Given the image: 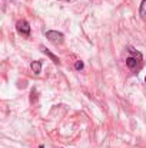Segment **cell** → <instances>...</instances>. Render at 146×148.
<instances>
[{
	"mask_svg": "<svg viewBox=\"0 0 146 148\" xmlns=\"http://www.w3.org/2000/svg\"><path fill=\"white\" fill-rule=\"evenodd\" d=\"M46 38L54 45H62L63 43V33H60L57 30H48L46 32Z\"/></svg>",
	"mask_w": 146,
	"mask_h": 148,
	"instance_id": "cell-1",
	"label": "cell"
},
{
	"mask_svg": "<svg viewBox=\"0 0 146 148\" xmlns=\"http://www.w3.org/2000/svg\"><path fill=\"white\" fill-rule=\"evenodd\" d=\"M16 29L23 36H29L30 35V25H29L27 20H19L17 25H16Z\"/></svg>",
	"mask_w": 146,
	"mask_h": 148,
	"instance_id": "cell-2",
	"label": "cell"
},
{
	"mask_svg": "<svg viewBox=\"0 0 146 148\" xmlns=\"http://www.w3.org/2000/svg\"><path fill=\"white\" fill-rule=\"evenodd\" d=\"M141 62H142V59H138V58H133V56H129L128 59H126V66L129 68V69H136L139 65H141Z\"/></svg>",
	"mask_w": 146,
	"mask_h": 148,
	"instance_id": "cell-3",
	"label": "cell"
},
{
	"mask_svg": "<svg viewBox=\"0 0 146 148\" xmlns=\"http://www.w3.org/2000/svg\"><path fill=\"white\" fill-rule=\"evenodd\" d=\"M30 68H32V71H33L36 75H39L40 71H42V63H40L39 60H35V62L30 63Z\"/></svg>",
	"mask_w": 146,
	"mask_h": 148,
	"instance_id": "cell-4",
	"label": "cell"
},
{
	"mask_svg": "<svg viewBox=\"0 0 146 148\" xmlns=\"http://www.w3.org/2000/svg\"><path fill=\"white\" fill-rule=\"evenodd\" d=\"M42 52H43V53H46V55H48V56H49V58H50V59H52V60H53V62H54V63H57V65L60 63V60H59V58H57V56H54V55H53L52 52H49L48 49H45V48H42Z\"/></svg>",
	"mask_w": 146,
	"mask_h": 148,
	"instance_id": "cell-5",
	"label": "cell"
},
{
	"mask_svg": "<svg viewBox=\"0 0 146 148\" xmlns=\"http://www.w3.org/2000/svg\"><path fill=\"white\" fill-rule=\"evenodd\" d=\"M128 52L133 56V58H138V59H142V53L141 52H138V50L135 49V48H132V46H128Z\"/></svg>",
	"mask_w": 146,
	"mask_h": 148,
	"instance_id": "cell-6",
	"label": "cell"
},
{
	"mask_svg": "<svg viewBox=\"0 0 146 148\" xmlns=\"http://www.w3.org/2000/svg\"><path fill=\"white\" fill-rule=\"evenodd\" d=\"M139 14L142 19H146V0H142L141 7H139Z\"/></svg>",
	"mask_w": 146,
	"mask_h": 148,
	"instance_id": "cell-7",
	"label": "cell"
},
{
	"mask_svg": "<svg viewBox=\"0 0 146 148\" xmlns=\"http://www.w3.org/2000/svg\"><path fill=\"white\" fill-rule=\"evenodd\" d=\"M75 68H76L77 71H80V69H83V62H82V60H77V62L75 63Z\"/></svg>",
	"mask_w": 146,
	"mask_h": 148,
	"instance_id": "cell-8",
	"label": "cell"
},
{
	"mask_svg": "<svg viewBox=\"0 0 146 148\" xmlns=\"http://www.w3.org/2000/svg\"><path fill=\"white\" fill-rule=\"evenodd\" d=\"M145 82H146V76H145Z\"/></svg>",
	"mask_w": 146,
	"mask_h": 148,
	"instance_id": "cell-9",
	"label": "cell"
}]
</instances>
